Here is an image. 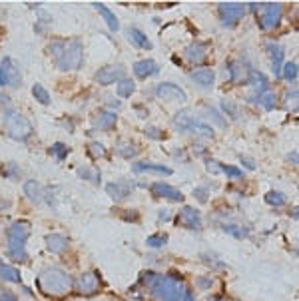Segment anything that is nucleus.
<instances>
[{"label":"nucleus","mask_w":299,"mask_h":301,"mask_svg":"<svg viewBox=\"0 0 299 301\" xmlns=\"http://www.w3.org/2000/svg\"><path fill=\"white\" fill-rule=\"evenodd\" d=\"M150 192L156 196V198H166L170 201H182L184 200V194L176 188H172L170 184H164V182H156L150 186Z\"/></svg>","instance_id":"nucleus-11"},{"label":"nucleus","mask_w":299,"mask_h":301,"mask_svg":"<svg viewBox=\"0 0 299 301\" xmlns=\"http://www.w3.org/2000/svg\"><path fill=\"white\" fill-rule=\"evenodd\" d=\"M246 4L242 2H221L217 12H219V18H221V24L223 26H236L240 22V18L246 14Z\"/></svg>","instance_id":"nucleus-8"},{"label":"nucleus","mask_w":299,"mask_h":301,"mask_svg":"<svg viewBox=\"0 0 299 301\" xmlns=\"http://www.w3.org/2000/svg\"><path fill=\"white\" fill-rule=\"evenodd\" d=\"M48 54L52 56L58 70H80L84 60V46L80 40L70 42H52L48 46Z\"/></svg>","instance_id":"nucleus-1"},{"label":"nucleus","mask_w":299,"mask_h":301,"mask_svg":"<svg viewBox=\"0 0 299 301\" xmlns=\"http://www.w3.org/2000/svg\"><path fill=\"white\" fill-rule=\"evenodd\" d=\"M265 201L269 203V205H285V201H287V198L281 194V192H269L267 196H265Z\"/></svg>","instance_id":"nucleus-34"},{"label":"nucleus","mask_w":299,"mask_h":301,"mask_svg":"<svg viewBox=\"0 0 299 301\" xmlns=\"http://www.w3.org/2000/svg\"><path fill=\"white\" fill-rule=\"evenodd\" d=\"M158 132H160L158 128H148V130H146V134H148L150 138H154V140H162L164 134H158Z\"/></svg>","instance_id":"nucleus-43"},{"label":"nucleus","mask_w":299,"mask_h":301,"mask_svg":"<svg viewBox=\"0 0 299 301\" xmlns=\"http://www.w3.org/2000/svg\"><path fill=\"white\" fill-rule=\"evenodd\" d=\"M281 74H283L285 80L295 82V80H297V64H295V62H285V64L281 66Z\"/></svg>","instance_id":"nucleus-30"},{"label":"nucleus","mask_w":299,"mask_h":301,"mask_svg":"<svg viewBox=\"0 0 299 301\" xmlns=\"http://www.w3.org/2000/svg\"><path fill=\"white\" fill-rule=\"evenodd\" d=\"M190 130H192L196 136H201V138H213V128H209V126H205V124H201V122H196Z\"/></svg>","instance_id":"nucleus-32"},{"label":"nucleus","mask_w":299,"mask_h":301,"mask_svg":"<svg viewBox=\"0 0 299 301\" xmlns=\"http://www.w3.org/2000/svg\"><path fill=\"white\" fill-rule=\"evenodd\" d=\"M209 116H213V120H215L219 126H226V120L219 116V112H217V110H209Z\"/></svg>","instance_id":"nucleus-44"},{"label":"nucleus","mask_w":299,"mask_h":301,"mask_svg":"<svg viewBox=\"0 0 299 301\" xmlns=\"http://www.w3.org/2000/svg\"><path fill=\"white\" fill-rule=\"evenodd\" d=\"M88 152H90L94 158H104V156L108 154V152H106V148H104L100 142H92V144H90V150H88Z\"/></svg>","instance_id":"nucleus-38"},{"label":"nucleus","mask_w":299,"mask_h":301,"mask_svg":"<svg viewBox=\"0 0 299 301\" xmlns=\"http://www.w3.org/2000/svg\"><path fill=\"white\" fill-rule=\"evenodd\" d=\"M156 96H158L160 100H166V102H180V104H186V102H188V94H186L180 86H176V84H172V82L158 84V86H156Z\"/></svg>","instance_id":"nucleus-9"},{"label":"nucleus","mask_w":299,"mask_h":301,"mask_svg":"<svg viewBox=\"0 0 299 301\" xmlns=\"http://www.w3.org/2000/svg\"><path fill=\"white\" fill-rule=\"evenodd\" d=\"M128 40L136 46V48H142V50H152V42L148 40V36L140 30V28H130L128 30Z\"/></svg>","instance_id":"nucleus-17"},{"label":"nucleus","mask_w":299,"mask_h":301,"mask_svg":"<svg viewBox=\"0 0 299 301\" xmlns=\"http://www.w3.org/2000/svg\"><path fill=\"white\" fill-rule=\"evenodd\" d=\"M4 128H6V134L12 140H16V142H26L32 136V132H34L30 120L26 116H22L20 112H14V110L6 112V116H4Z\"/></svg>","instance_id":"nucleus-4"},{"label":"nucleus","mask_w":299,"mask_h":301,"mask_svg":"<svg viewBox=\"0 0 299 301\" xmlns=\"http://www.w3.org/2000/svg\"><path fill=\"white\" fill-rule=\"evenodd\" d=\"M24 194L28 196V200L36 201V203H40V201L44 200V188L36 180H28L24 184Z\"/></svg>","instance_id":"nucleus-20"},{"label":"nucleus","mask_w":299,"mask_h":301,"mask_svg":"<svg viewBox=\"0 0 299 301\" xmlns=\"http://www.w3.org/2000/svg\"><path fill=\"white\" fill-rule=\"evenodd\" d=\"M150 287L154 289V293H156L162 301H180L182 299V287H180V283H176L172 277L156 275V277H152Z\"/></svg>","instance_id":"nucleus-5"},{"label":"nucleus","mask_w":299,"mask_h":301,"mask_svg":"<svg viewBox=\"0 0 299 301\" xmlns=\"http://www.w3.org/2000/svg\"><path fill=\"white\" fill-rule=\"evenodd\" d=\"M267 50L271 56V64H273V72L279 76L281 74V66H283V48L279 44H267Z\"/></svg>","instance_id":"nucleus-21"},{"label":"nucleus","mask_w":299,"mask_h":301,"mask_svg":"<svg viewBox=\"0 0 299 301\" xmlns=\"http://www.w3.org/2000/svg\"><path fill=\"white\" fill-rule=\"evenodd\" d=\"M138 152H140V148H138L134 142H130V140H120V142L116 144V154H120V156L126 158V160L136 158Z\"/></svg>","instance_id":"nucleus-23"},{"label":"nucleus","mask_w":299,"mask_h":301,"mask_svg":"<svg viewBox=\"0 0 299 301\" xmlns=\"http://www.w3.org/2000/svg\"><path fill=\"white\" fill-rule=\"evenodd\" d=\"M166 242H168L166 234H154V236H150L146 244H148L150 248H160V246H166Z\"/></svg>","instance_id":"nucleus-36"},{"label":"nucleus","mask_w":299,"mask_h":301,"mask_svg":"<svg viewBox=\"0 0 299 301\" xmlns=\"http://www.w3.org/2000/svg\"><path fill=\"white\" fill-rule=\"evenodd\" d=\"M244 162H246V168H248V170H255V164H253L251 160H248V158L244 160V158H242V164H244Z\"/></svg>","instance_id":"nucleus-46"},{"label":"nucleus","mask_w":299,"mask_h":301,"mask_svg":"<svg viewBox=\"0 0 299 301\" xmlns=\"http://www.w3.org/2000/svg\"><path fill=\"white\" fill-rule=\"evenodd\" d=\"M0 301H18L14 297V293L6 291V289H0Z\"/></svg>","instance_id":"nucleus-41"},{"label":"nucleus","mask_w":299,"mask_h":301,"mask_svg":"<svg viewBox=\"0 0 299 301\" xmlns=\"http://www.w3.org/2000/svg\"><path fill=\"white\" fill-rule=\"evenodd\" d=\"M132 70H134V74H136L140 80H146V78L156 76V74L160 72V66H158L154 60L146 58V60H138V62L132 66Z\"/></svg>","instance_id":"nucleus-14"},{"label":"nucleus","mask_w":299,"mask_h":301,"mask_svg":"<svg viewBox=\"0 0 299 301\" xmlns=\"http://www.w3.org/2000/svg\"><path fill=\"white\" fill-rule=\"evenodd\" d=\"M168 217H170L168 209H162V213H160V219H168Z\"/></svg>","instance_id":"nucleus-47"},{"label":"nucleus","mask_w":299,"mask_h":301,"mask_svg":"<svg viewBox=\"0 0 299 301\" xmlns=\"http://www.w3.org/2000/svg\"><path fill=\"white\" fill-rule=\"evenodd\" d=\"M30 236V223L28 221H16L8 228L6 238H8V255L24 261L26 259V240Z\"/></svg>","instance_id":"nucleus-3"},{"label":"nucleus","mask_w":299,"mask_h":301,"mask_svg":"<svg viewBox=\"0 0 299 301\" xmlns=\"http://www.w3.org/2000/svg\"><path fill=\"white\" fill-rule=\"evenodd\" d=\"M174 124H176L180 130H190V128L196 124V118L192 116L190 110H184V112H178V114H176Z\"/></svg>","instance_id":"nucleus-26"},{"label":"nucleus","mask_w":299,"mask_h":301,"mask_svg":"<svg viewBox=\"0 0 299 301\" xmlns=\"http://www.w3.org/2000/svg\"><path fill=\"white\" fill-rule=\"evenodd\" d=\"M178 223L184 225V228H188V230H199V228H201V215H199L198 209L186 205V207H182V211L178 213Z\"/></svg>","instance_id":"nucleus-12"},{"label":"nucleus","mask_w":299,"mask_h":301,"mask_svg":"<svg viewBox=\"0 0 299 301\" xmlns=\"http://www.w3.org/2000/svg\"><path fill=\"white\" fill-rule=\"evenodd\" d=\"M98 289V277L92 273H82L80 277V291L82 293H94Z\"/></svg>","instance_id":"nucleus-28"},{"label":"nucleus","mask_w":299,"mask_h":301,"mask_svg":"<svg viewBox=\"0 0 299 301\" xmlns=\"http://www.w3.org/2000/svg\"><path fill=\"white\" fill-rule=\"evenodd\" d=\"M134 190V184L132 182H126V180H118V182H112L106 186V192L108 196H112V200L116 201H122L126 200Z\"/></svg>","instance_id":"nucleus-13"},{"label":"nucleus","mask_w":299,"mask_h":301,"mask_svg":"<svg viewBox=\"0 0 299 301\" xmlns=\"http://www.w3.org/2000/svg\"><path fill=\"white\" fill-rule=\"evenodd\" d=\"M207 188H198V190H194V196H198V200L199 201H205L207 200Z\"/></svg>","instance_id":"nucleus-40"},{"label":"nucleus","mask_w":299,"mask_h":301,"mask_svg":"<svg viewBox=\"0 0 299 301\" xmlns=\"http://www.w3.org/2000/svg\"><path fill=\"white\" fill-rule=\"evenodd\" d=\"M46 246H48V250L52 253H62L68 248V240L64 236H60V234H52V236L46 238Z\"/></svg>","instance_id":"nucleus-24"},{"label":"nucleus","mask_w":299,"mask_h":301,"mask_svg":"<svg viewBox=\"0 0 299 301\" xmlns=\"http://www.w3.org/2000/svg\"><path fill=\"white\" fill-rule=\"evenodd\" d=\"M248 84L251 86V88H253V92H255V100H257L261 94L269 92V90H267V78H265L261 72H257V70H249ZM255 100H253V102H255Z\"/></svg>","instance_id":"nucleus-15"},{"label":"nucleus","mask_w":299,"mask_h":301,"mask_svg":"<svg viewBox=\"0 0 299 301\" xmlns=\"http://www.w3.org/2000/svg\"><path fill=\"white\" fill-rule=\"evenodd\" d=\"M124 78H126V70L122 66H106L100 72H96V80H98V84H102V86L118 84Z\"/></svg>","instance_id":"nucleus-10"},{"label":"nucleus","mask_w":299,"mask_h":301,"mask_svg":"<svg viewBox=\"0 0 299 301\" xmlns=\"http://www.w3.org/2000/svg\"><path fill=\"white\" fill-rule=\"evenodd\" d=\"M190 78H192L196 84H199L201 88H209V86H213L215 72L209 70V68H198V70H194V72L190 74Z\"/></svg>","instance_id":"nucleus-16"},{"label":"nucleus","mask_w":299,"mask_h":301,"mask_svg":"<svg viewBox=\"0 0 299 301\" xmlns=\"http://www.w3.org/2000/svg\"><path fill=\"white\" fill-rule=\"evenodd\" d=\"M180 301H196V299H194V295H192V293H186V295H184Z\"/></svg>","instance_id":"nucleus-48"},{"label":"nucleus","mask_w":299,"mask_h":301,"mask_svg":"<svg viewBox=\"0 0 299 301\" xmlns=\"http://www.w3.org/2000/svg\"><path fill=\"white\" fill-rule=\"evenodd\" d=\"M283 16V6L279 2H267L261 6V16H259V28L261 30H273L279 26Z\"/></svg>","instance_id":"nucleus-6"},{"label":"nucleus","mask_w":299,"mask_h":301,"mask_svg":"<svg viewBox=\"0 0 299 301\" xmlns=\"http://www.w3.org/2000/svg\"><path fill=\"white\" fill-rule=\"evenodd\" d=\"M78 174L82 176V178H88V180H92L94 184H98L100 182V174L96 170H88V168H80L78 170Z\"/></svg>","instance_id":"nucleus-37"},{"label":"nucleus","mask_w":299,"mask_h":301,"mask_svg":"<svg viewBox=\"0 0 299 301\" xmlns=\"http://www.w3.org/2000/svg\"><path fill=\"white\" fill-rule=\"evenodd\" d=\"M134 92H136V82L130 80V78H124V80H120L116 84V94L120 98H130Z\"/></svg>","instance_id":"nucleus-27"},{"label":"nucleus","mask_w":299,"mask_h":301,"mask_svg":"<svg viewBox=\"0 0 299 301\" xmlns=\"http://www.w3.org/2000/svg\"><path fill=\"white\" fill-rule=\"evenodd\" d=\"M221 108H223L226 112H232V114H234L232 118H238V110H236V106H234V104H230V102H223V104H221Z\"/></svg>","instance_id":"nucleus-42"},{"label":"nucleus","mask_w":299,"mask_h":301,"mask_svg":"<svg viewBox=\"0 0 299 301\" xmlns=\"http://www.w3.org/2000/svg\"><path fill=\"white\" fill-rule=\"evenodd\" d=\"M230 72V76H226L230 82H236L238 80V76H240V64L238 62H234V60H230L228 64H226V74Z\"/></svg>","instance_id":"nucleus-35"},{"label":"nucleus","mask_w":299,"mask_h":301,"mask_svg":"<svg viewBox=\"0 0 299 301\" xmlns=\"http://www.w3.org/2000/svg\"><path fill=\"white\" fill-rule=\"evenodd\" d=\"M22 84V74H20V68H18V64L12 60V58H4L2 62H0V86L4 88V86H12V88H16V86H20Z\"/></svg>","instance_id":"nucleus-7"},{"label":"nucleus","mask_w":299,"mask_h":301,"mask_svg":"<svg viewBox=\"0 0 299 301\" xmlns=\"http://www.w3.org/2000/svg\"><path fill=\"white\" fill-rule=\"evenodd\" d=\"M277 98H275V94H271V92H265V94H261V96H259V98H257V104H259V106H263V108H265V110H273V108H275V104H277Z\"/></svg>","instance_id":"nucleus-33"},{"label":"nucleus","mask_w":299,"mask_h":301,"mask_svg":"<svg viewBox=\"0 0 299 301\" xmlns=\"http://www.w3.org/2000/svg\"><path fill=\"white\" fill-rule=\"evenodd\" d=\"M132 170L136 174H142V172H154V174H162V176H170L172 174V168L158 166V164H148V162H138V164L132 166Z\"/></svg>","instance_id":"nucleus-18"},{"label":"nucleus","mask_w":299,"mask_h":301,"mask_svg":"<svg viewBox=\"0 0 299 301\" xmlns=\"http://www.w3.org/2000/svg\"><path fill=\"white\" fill-rule=\"evenodd\" d=\"M186 56H188V60H192L194 64L203 62L205 56H207V44H205V42H196V44L188 46V48H186Z\"/></svg>","instance_id":"nucleus-19"},{"label":"nucleus","mask_w":299,"mask_h":301,"mask_svg":"<svg viewBox=\"0 0 299 301\" xmlns=\"http://www.w3.org/2000/svg\"><path fill=\"white\" fill-rule=\"evenodd\" d=\"M116 122H118V116H116V112H110V110L100 112L98 120H96V124L100 126V130H112V128L116 126Z\"/></svg>","instance_id":"nucleus-25"},{"label":"nucleus","mask_w":299,"mask_h":301,"mask_svg":"<svg viewBox=\"0 0 299 301\" xmlns=\"http://www.w3.org/2000/svg\"><path fill=\"white\" fill-rule=\"evenodd\" d=\"M32 96L40 102V104H44V106H46V104H50L48 90H46L42 84H34V86H32Z\"/></svg>","instance_id":"nucleus-31"},{"label":"nucleus","mask_w":299,"mask_h":301,"mask_svg":"<svg viewBox=\"0 0 299 301\" xmlns=\"http://www.w3.org/2000/svg\"><path fill=\"white\" fill-rule=\"evenodd\" d=\"M92 4H94V8L98 10L100 14L104 16V20H106V24L110 26V30H114V32H116V30L120 28V22H118L116 14H114V12H112V10L108 8V6H104L102 2H92Z\"/></svg>","instance_id":"nucleus-22"},{"label":"nucleus","mask_w":299,"mask_h":301,"mask_svg":"<svg viewBox=\"0 0 299 301\" xmlns=\"http://www.w3.org/2000/svg\"><path fill=\"white\" fill-rule=\"evenodd\" d=\"M50 152H52V154H54V156H56V158L62 162V160L66 158V154H68V148H66L64 144H60V142H58V144H54V146H52V150H50Z\"/></svg>","instance_id":"nucleus-39"},{"label":"nucleus","mask_w":299,"mask_h":301,"mask_svg":"<svg viewBox=\"0 0 299 301\" xmlns=\"http://www.w3.org/2000/svg\"><path fill=\"white\" fill-rule=\"evenodd\" d=\"M0 106H10V98L6 94H0Z\"/></svg>","instance_id":"nucleus-45"},{"label":"nucleus","mask_w":299,"mask_h":301,"mask_svg":"<svg viewBox=\"0 0 299 301\" xmlns=\"http://www.w3.org/2000/svg\"><path fill=\"white\" fill-rule=\"evenodd\" d=\"M0 279H6V281H20V271L16 267H10L6 263L0 261Z\"/></svg>","instance_id":"nucleus-29"},{"label":"nucleus","mask_w":299,"mask_h":301,"mask_svg":"<svg viewBox=\"0 0 299 301\" xmlns=\"http://www.w3.org/2000/svg\"><path fill=\"white\" fill-rule=\"evenodd\" d=\"M38 285L44 293H50V295H64L70 291L72 287V281H70V275L58 267H52V269H46L40 273L38 277Z\"/></svg>","instance_id":"nucleus-2"}]
</instances>
